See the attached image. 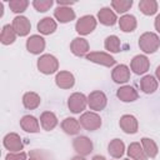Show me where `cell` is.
<instances>
[{"mask_svg": "<svg viewBox=\"0 0 160 160\" xmlns=\"http://www.w3.org/2000/svg\"><path fill=\"white\" fill-rule=\"evenodd\" d=\"M139 48L145 54H154L160 48V38L155 32L146 31L139 38Z\"/></svg>", "mask_w": 160, "mask_h": 160, "instance_id": "1", "label": "cell"}, {"mask_svg": "<svg viewBox=\"0 0 160 160\" xmlns=\"http://www.w3.org/2000/svg\"><path fill=\"white\" fill-rule=\"evenodd\" d=\"M38 70L44 75H51L55 74L59 70V61L58 59L51 54H44L38 59L36 62Z\"/></svg>", "mask_w": 160, "mask_h": 160, "instance_id": "2", "label": "cell"}, {"mask_svg": "<svg viewBox=\"0 0 160 160\" xmlns=\"http://www.w3.org/2000/svg\"><path fill=\"white\" fill-rule=\"evenodd\" d=\"M80 125L88 131H95L101 126V118L95 111H86L80 115Z\"/></svg>", "mask_w": 160, "mask_h": 160, "instance_id": "3", "label": "cell"}, {"mask_svg": "<svg viewBox=\"0 0 160 160\" xmlns=\"http://www.w3.org/2000/svg\"><path fill=\"white\" fill-rule=\"evenodd\" d=\"M96 25H98V20L95 19V16H92V15H84V16H81L76 21L75 30H76V32L79 35L85 36V35L91 34L95 30Z\"/></svg>", "mask_w": 160, "mask_h": 160, "instance_id": "4", "label": "cell"}, {"mask_svg": "<svg viewBox=\"0 0 160 160\" xmlns=\"http://www.w3.org/2000/svg\"><path fill=\"white\" fill-rule=\"evenodd\" d=\"M88 106V96L82 92H74L68 99V108L72 114H80Z\"/></svg>", "mask_w": 160, "mask_h": 160, "instance_id": "5", "label": "cell"}, {"mask_svg": "<svg viewBox=\"0 0 160 160\" xmlns=\"http://www.w3.org/2000/svg\"><path fill=\"white\" fill-rule=\"evenodd\" d=\"M106 104H108V98L105 92L100 90H94L88 95V105L95 112L104 110L106 108Z\"/></svg>", "mask_w": 160, "mask_h": 160, "instance_id": "6", "label": "cell"}, {"mask_svg": "<svg viewBox=\"0 0 160 160\" xmlns=\"http://www.w3.org/2000/svg\"><path fill=\"white\" fill-rule=\"evenodd\" d=\"M85 58H86V60H89L94 64L106 66V68H111L116 64V60L110 54L104 52V51H90Z\"/></svg>", "mask_w": 160, "mask_h": 160, "instance_id": "7", "label": "cell"}, {"mask_svg": "<svg viewBox=\"0 0 160 160\" xmlns=\"http://www.w3.org/2000/svg\"><path fill=\"white\" fill-rule=\"evenodd\" d=\"M72 148L78 152V155H80V156H88L92 151L94 144H92V141L88 136L80 135V136H78V138H75L72 140Z\"/></svg>", "mask_w": 160, "mask_h": 160, "instance_id": "8", "label": "cell"}, {"mask_svg": "<svg viewBox=\"0 0 160 160\" xmlns=\"http://www.w3.org/2000/svg\"><path fill=\"white\" fill-rule=\"evenodd\" d=\"M2 145L6 150H9V152H20L24 148L22 140H21L20 135L16 132L6 134L2 139Z\"/></svg>", "mask_w": 160, "mask_h": 160, "instance_id": "9", "label": "cell"}, {"mask_svg": "<svg viewBox=\"0 0 160 160\" xmlns=\"http://www.w3.org/2000/svg\"><path fill=\"white\" fill-rule=\"evenodd\" d=\"M45 45H46L45 39L41 35H38V34L30 35L26 40V50L30 54H34V55L41 54L45 50Z\"/></svg>", "mask_w": 160, "mask_h": 160, "instance_id": "10", "label": "cell"}, {"mask_svg": "<svg viewBox=\"0 0 160 160\" xmlns=\"http://www.w3.org/2000/svg\"><path fill=\"white\" fill-rule=\"evenodd\" d=\"M150 68V60L146 55H135L130 61V69L136 75L145 74Z\"/></svg>", "mask_w": 160, "mask_h": 160, "instance_id": "11", "label": "cell"}, {"mask_svg": "<svg viewBox=\"0 0 160 160\" xmlns=\"http://www.w3.org/2000/svg\"><path fill=\"white\" fill-rule=\"evenodd\" d=\"M11 25H12V28H14V30H15L18 36H26V35L30 34L31 24H30V20L26 16H22V15L15 16Z\"/></svg>", "mask_w": 160, "mask_h": 160, "instance_id": "12", "label": "cell"}, {"mask_svg": "<svg viewBox=\"0 0 160 160\" xmlns=\"http://www.w3.org/2000/svg\"><path fill=\"white\" fill-rule=\"evenodd\" d=\"M119 126L125 134H136L138 129H139V122H138V119L134 115L125 114L120 118Z\"/></svg>", "mask_w": 160, "mask_h": 160, "instance_id": "13", "label": "cell"}, {"mask_svg": "<svg viewBox=\"0 0 160 160\" xmlns=\"http://www.w3.org/2000/svg\"><path fill=\"white\" fill-rule=\"evenodd\" d=\"M89 41L81 36H78L75 39H72L71 44H70V50L71 52L75 55V56H79V58H82V56H86L89 54Z\"/></svg>", "mask_w": 160, "mask_h": 160, "instance_id": "14", "label": "cell"}, {"mask_svg": "<svg viewBox=\"0 0 160 160\" xmlns=\"http://www.w3.org/2000/svg\"><path fill=\"white\" fill-rule=\"evenodd\" d=\"M111 79L116 84H125L130 80V68L125 64L116 65L111 71Z\"/></svg>", "mask_w": 160, "mask_h": 160, "instance_id": "15", "label": "cell"}, {"mask_svg": "<svg viewBox=\"0 0 160 160\" xmlns=\"http://www.w3.org/2000/svg\"><path fill=\"white\" fill-rule=\"evenodd\" d=\"M55 84L60 89H71L75 85V76L70 71H58L55 75Z\"/></svg>", "mask_w": 160, "mask_h": 160, "instance_id": "16", "label": "cell"}, {"mask_svg": "<svg viewBox=\"0 0 160 160\" xmlns=\"http://www.w3.org/2000/svg\"><path fill=\"white\" fill-rule=\"evenodd\" d=\"M54 18L59 22L66 24V22H70V21L75 20L76 14H75V11L70 6H58L54 10Z\"/></svg>", "mask_w": 160, "mask_h": 160, "instance_id": "17", "label": "cell"}, {"mask_svg": "<svg viewBox=\"0 0 160 160\" xmlns=\"http://www.w3.org/2000/svg\"><path fill=\"white\" fill-rule=\"evenodd\" d=\"M116 96H118V99L121 100L122 102H132V101L138 100L139 94H138V91L135 90L134 86L124 85V86H120V88L118 89Z\"/></svg>", "mask_w": 160, "mask_h": 160, "instance_id": "18", "label": "cell"}, {"mask_svg": "<svg viewBox=\"0 0 160 160\" xmlns=\"http://www.w3.org/2000/svg\"><path fill=\"white\" fill-rule=\"evenodd\" d=\"M20 128L24 131H26V132L35 134V132H39L40 124H39V120L35 116H32V115H24L20 119Z\"/></svg>", "mask_w": 160, "mask_h": 160, "instance_id": "19", "label": "cell"}, {"mask_svg": "<svg viewBox=\"0 0 160 160\" xmlns=\"http://www.w3.org/2000/svg\"><path fill=\"white\" fill-rule=\"evenodd\" d=\"M98 21H100V24L105 26H112L118 22V18L110 8H102L98 12Z\"/></svg>", "mask_w": 160, "mask_h": 160, "instance_id": "20", "label": "cell"}, {"mask_svg": "<svg viewBox=\"0 0 160 160\" xmlns=\"http://www.w3.org/2000/svg\"><path fill=\"white\" fill-rule=\"evenodd\" d=\"M58 124H59L58 116L52 111H44L40 115V125L44 130L51 131L58 126Z\"/></svg>", "mask_w": 160, "mask_h": 160, "instance_id": "21", "label": "cell"}, {"mask_svg": "<svg viewBox=\"0 0 160 160\" xmlns=\"http://www.w3.org/2000/svg\"><path fill=\"white\" fill-rule=\"evenodd\" d=\"M158 86H159V81L152 75H145L140 80V89L145 94H154L158 90Z\"/></svg>", "mask_w": 160, "mask_h": 160, "instance_id": "22", "label": "cell"}, {"mask_svg": "<svg viewBox=\"0 0 160 160\" xmlns=\"http://www.w3.org/2000/svg\"><path fill=\"white\" fill-rule=\"evenodd\" d=\"M118 22H119L120 30L124 31V32H131L138 26L136 18L134 15H131V14H125V15L120 16V19L118 20Z\"/></svg>", "mask_w": 160, "mask_h": 160, "instance_id": "23", "label": "cell"}, {"mask_svg": "<svg viewBox=\"0 0 160 160\" xmlns=\"http://www.w3.org/2000/svg\"><path fill=\"white\" fill-rule=\"evenodd\" d=\"M126 152H128V156L131 160H149V158L145 154V151H144V149H142L140 142H136V141L131 142L128 146Z\"/></svg>", "mask_w": 160, "mask_h": 160, "instance_id": "24", "label": "cell"}, {"mask_svg": "<svg viewBox=\"0 0 160 160\" xmlns=\"http://www.w3.org/2000/svg\"><path fill=\"white\" fill-rule=\"evenodd\" d=\"M56 28H58L56 21L50 16H46L38 22V31L41 35H50L56 30Z\"/></svg>", "mask_w": 160, "mask_h": 160, "instance_id": "25", "label": "cell"}, {"mask_svg": "<svg viewBox=\"0 0 160 160\" xmlns=\"http://www.w3.org/2000/svg\"><path fill=\"white\" fill-rule=\"evenodd\" d=\"M80 128H81V125H80L79 120L75 119V118H65L61 121V129L68 135H76V134H79Z\"/></svg>", "mask_w": 160, "mask_h": 160, "instance_id": "26", "label": "cell"}, {"mask_svg": "<svg viewBox=\"0 0 160 160\" xmlns=\"http://www.w3.org/2000/svg\"><path fill=\"white\" fill-rule=\"evenodd\" d=\"M40 102H41L40 95L34 92V91H28L22 96V105L28 110H34V109L39 108Z\"/></svg>", "mask_w": 160, "mask_h": 160, "instance_id": "27", "label": "cell"}, {"mask_svg": "<svg viewBox=\"0 0 160 160\" xmlns=\"http://www.w3.org/2000/svg\"><path fill=\"white\" fill-rule=\"evenodd\" d=\"M108 151L114 159H120L125 152V144L120 139H112L108 145Z\"/></svg>", "mask_w": 160, "mask_h": 160, "instance_id": "28", "label": "cell"}, {"mask_svg": "<svg viewBox=\"0 0 160 160\" xmlns=\"http://www.w3.org/2000/svg\"><path fill=\"white\" fill-rule=\"evenodd\" d=\"M16 32L12 28V25L6 24L2 26L1 29V34H0V41L2 45H10L16 40Z\"/></svg>", "mask_w": 160, "mask_h": 160, "instance_id": "29", "label": "cell"}, {"mask_svg": "<svg viewBox=\"0 0 160 160\" xmlns=\"http://www.w3.org/2000/svg\"><path fill=\"white\" fill-rule=\"evenodd\" d=\"M140 144H141L145 154L148 155V158H150V159L156 158V155L159 152V148H158L156 142L152 139H150V138H142Z\"/></svg>", "mask_w": 160, "mask_h": 160, "instance_id": "30", "label": "cell"}, {"mask_svg": "<svg viewBox=\"0 0 160 160\" xmlns=\"http://www.w3.org/2000/svg\"><path fill=\"white\" fill-rule=\"evenodd\" d=\"M139 9L144 15L151 16L158 11V2L155 0H140Z\"/></svg>", "mask_w": 160, "mask_h": 160, "instance_id": "31", "label": "cell"}, {"mask_svg": "<svg viewBox=\"0 0 160 160\" xmlns=\"http://www.w3.org/2000/svg\"><path fill=\"white\" fill-rule=\"evenodd\" d=\"M104 46L109 52H112V54L119 52L121 50V42H120V39L116 35L108 36L104 41Z\"/></svg>", "mask_w": 160, "mask_h": 160, "instance_id": "32", "label": "cell"}, {"mask_svg": "<svg viewBox=\"0 0 160 160\" xmlns=\"http://www.w3.org/2000/svg\"><path fill=\"white\" fill-rule=\"evenodd\" d=\"M132 6V0H112L111 1V8L118 12V14H124L130 10Z\"/></svg>", "mask_w": 160, "mask_h": 160, "instance_id": "33", "label": "cell"}, {"mask_svg": "<svg viewBox=\"0 0 160 160\" xmlns=\"http://www.w3.org/2000/svg\"><path fill=\"white\" fill-rule=\"evenodd\" d=\"M29 6L28 0H10L9 1V8L12 12L15 14H21L24 12Z\"/></svg>", "mask_w": 160, "mask_h": 160, "instance_id": "34", "label": "cell"}, {"mask_svg": "<svg viewBox=\"0 0 160 160\" xmlns=\"http://www.w3.org/2000/svg\"><path fill=\"white\" fill-rule=\"evenodd\" d=\"M52 0H34L32 1V6L35 8L36 11L39 12H45L48 11L51 6H52Z\"/></svg>", "mask_w": 160, "mask_h": 160, "instance_id": "35", "label": "cell"}, {"mask_svg": "<svg viewBox=\"0 0 160 160\" xmlns=\"http://www.w3.org/2000/svg\"><path fill=\"white\" fill-rule=\"evenodd\" d=\"M26 158H28V155L24 151H20V152H9V154H6L5 160H28Z\"/></svg>", "mask_w": 160, "mask_h": 160, "instance_id": "36", "label": "cell"}, {"mask_svg": "<svg viewBox=\"0 0 160 160\" xmlns=\"http://www.w3.org/2000/svg\"><path fill=\"white\" fill-rule=\"evenodd\" d=\"M28 160H44V158H42V155H41L40 151L34 150V151L30 152V158Z\"/></svg>", "mask_w": 160, "mask_h": 160, "instance_id": "37", "label": "cell"}, {"mask_svg": "<svg viewBox=\"0 0 160 160\" xmlns=\"http://www.w3.org/2000/svg\"><path fill=\"white\" fill-rule=\"evenodd\" d=\"M56 4H58V6H71V5H74L75 2H74V1H62V0H58Z\"/></svg>", "mask_w": 160, "mask_h": 160, "instance_id": "38", "label": "cell"}, {"mask_svg": "<svg viewBox=\"0 0 160 160\" xmlns=\"http://www.w3.org/2000/svg\"><path fill=\"white\" fill-rule=\"evenodd\" d=\"M154 26H155V30L160 34V14L155 18V21H154Z\"/></svg>", "mask_w": 160, "mask_h": 160, "instance_id": "39", "label": "cell"}, {"mask_svg": "<svg viewBox=\"0 0 160 160\" xmlns=\"http://www.w3.org/2000/svg\"><path fill=\"white\" fill-rule=\"evenodd\" d=\"M155 78L158 79V81H160V65L156 68V70H155Z\"/></svg>", "mask_w": 160, "mask_h": 160, "instance_id": "40", "label": "cell"}, {"mask_svg": "<svg viewBox=\"0 0 160 160\" xmlns=\"http://www.w3.org/2000/svg\"><path fill=\"white\" fill-rule=\"evenodd\" d=\"M91 160H106L102 155H95V156H92V159Z\"/></svg>", "mask_w": 160, "mask_h": 160, "instance_id": "41", "label": "cell"}, {"mask_svg": "<svg viewBox=\"0 0 160 160\" xmlns=\"http://www.w3.org/2000/svg\"><path fill=\"white\" fill-rule=\"evenodd\" d=\"M71 160H86L84 156H80V155H76L74 158H71Z\"/></svg>", "mask_w": 160, "mask_h": 160, "instance_id": "42", "label": "cell"}, {"mask_svg": "<svg viewBox=\"0 0 160 160\" xmlns=\"http://www.w3.org/2000/svg\"><path fill=\"white\" fill-rule=\"evenodd\" d=\"M124 160H131V159H130V158H126V159H124Z\"/></svg>", "mask_w": 160, "mask_h": 160, "instance_id": "43", "label": "cell"}]
</instances>
